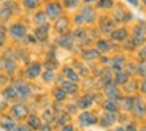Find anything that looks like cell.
I'll list each match as a JSON object with an SVG mask.
<instances>
[{
	"mask_svg": "<svg viewBox=\"0 0 146 131\" xmlns=\"http://www.w3.org/2000/svg\"><path fill=\"white\" fill-rule=\"evenodd\" d=\"M8 33H10V37L13 40H22V38L27 37V27L21 22H15L13 26H10Z\"/></svg>",
	"mask_w": 146,
	"mask_h": 131,
	"instance_id": "obj_1",
	"label": "cell"
},
{
	"mask_svg": "<svg viewBox=\"0 0 146 131\" xmlns=\"http://www.w3.org/2000/svg\"><path fill=\"white\" fill-rule=\"evenodd\" d=\"M13 85L18 90V101H22V100H27L32 96V90H30V85L24 81H16L13 82Z\"/></svg>",
	"mask_w": 146,
	"mask_h": 131,
	"instance_id": "obj_2",
	"label": "cell"
},
{
	"mask_svg": "<svg viewBox=\"0 0 146 131\" xmlns=\"http://www.w3.org/2000/svg\"><path fill=\"white\" fill-rule=\"evenodd\" d=\"M10 115L13 117L15 120H24V119H27V115H29V109H27L26 104L18 103V104H13V106H11Z\"/></svg>",
	"mask_w": 146,
	"mask_h": 131,
	"instance_id": "obj_3",
	"label": "cell"
},
{
	"mask_svg": "<svg viewBox=\"0 0 146 131\" xmlns=\"http://www.w3.org/2000/svg\"><path fill=\"white\" fill-rule=\"evenodd\" d=\"M44 13L49 19H57L62 16V7L57 3V2H48L46 8H44Z\"/></svg>",
	"mask_w": 146,
	"mask_h": 131,
	"instance_id": "obj_4",
	"label": "cell"
},
{
	"mask_svg": "<svg viewBox=\"0 0 146 131\" xmlns=\"http://www.w3.org/2000/svg\"><path fill=\"white\" fill-rule=\"evenodd\" d=\"M78 120H80L81 126H92V125H95L97 122H99V119H97V115H95V114L89 112V111H84V112L80 114Z\"/></svg>",
	"mask_w": 146,
	"mask_h": 131,
	"instance_id": "obj_5",
	"label": "cell"
},
{
	"mask_svg": "<svg viewBox=\"0 0 146 131\" xmlns=\"http://www.w3.org/2000/svg\"><path fill=\"white\" fill-rule=\"evenodd\" d=\"M0 128L5 131H16L18 123L11 115H2L0 117Z\"/></svg>",
	"mask_w": 146,
	"mask_h": 131,
	"instance_id": "obj_6",
	"label": "cell"
},
{
	"mask_svg": "<svg viewBox=\"0 0 146 131\" xmlns=\"http://www.w3.org/2000/svg\"><path fill=\"white\" fill-rule=\"evenodd\" d=\"M41 68H43V66H41V63H38V62L30 63V65L27 66L24 76H26L27 79H35V77H38L41 74Z\"/></svg>",
	"mask_w": 146,
	"mask_h": 131,
	"instance_id": "obj_7",
	"label": "cell"
},
{
	"mask_svg": "<svg viewBox=\"0 0 146 131\" xmlns=\"http://www.w3.org/2000/svg\"><path fill=\"white\" fill-rule=\"evenodd\" d=\"M54 29H56V32H57L59 35L68 33V29H70L68 19L67 18H57V21H56V24H54Z\"/></svg>",
	"mask_w": 146,
	"mask_h": 131,
	"instance_id": "obj_8",
	"label": "cell"
},
{
	"mask_svg": "<svg viewBox=\"0 0 146 131\" xmlns=\"http://www.w3.org/2000/svg\"><path fill=\"white\" fill-rule=\"evenodd\" d=\"M15 2H7V3H3L2 7H0V21H8V19L11 18V14H13V8L15 7Z\"/></svg>",
	"mask_w": 146,
	"mask_h": 131,
	"instance_id": "obj_9",
	"label": "cell"
},
{
	"mask_svg": "<svg viewBox=\"0 0 146 131\" xmlns=\"http://www.w3.org/2000/svg\"><path fill=\"white\" fill-rule=\"evenodd\" d=\"M117 120V112H108V111H105V114H103V117L100 119V125L105 128H110L111 125H114Z\"/></svg>",
	"mask_w": 146,
	"mask_h": 131,
	"instance_id": "obj_10",
	"label": "cell"
},
{
	"mask_svg": "<svg viewBox=\"0 0 146 131\" xmlns=\"http://www.w3.org/2000/svg\"><path fill=\"white\" fill-rule=\"evenodd\" d=\"M2 95H3L5 101H18V90H16V87L13 84L5 87L3 92H2Z\"/></svg>",
	"mask_w": 146,
	"mask_h": 131,
	"instance_id": "obj_11",
	"label": "cell"
},
{
	"mask_svg": "<svg viewBox=\"0 0 146 131\" xmlns=\"http://www.w3.org/2000/svg\"><path fill=\"white\" fill-rule=\"evenodd\" d=\"M80 14H81V18H83L84 24H92V22L95 21V11H94V8L89 7V5L81 10Z\"/></svg>",
	"mask_w": 146,
	"mask_h": 131,
	"instance_id": "obj_12",
	"label": "cell"
},
{
	"mask_svg": "<svg viewBox=\"0 0 146 131\" xmlns=\"http://www.w3.org/2000/svg\"><path fill=\"white\" fill-rule=\"evenodd\" d=\"M145 38H146V26L145 24H140V26H137L135 30H133V40H135V43L141 44L143 41H145Z\"/></svg>",
	"mask_w": 146,
	"mask_h": 131,
	"instance_id": "obj_13",
	"label": "cell"
},
{
	"mask_svg": "<svg viewBox=\"0 0 146 131\" xmlns=\"http://www.w3.org/2000/svg\"><path fill=\"white\" fill-rule=\"evenodd\" d=\"M114 27H116V22L113 21V19H106V18H103L102 21H100V30H102L103 33H113V30H114Z\"/></svg>",
	"mask_w": 146,
	"mask_h": 131,
	"instance_id": "obj_14",
	"label": "cell"
},
{
	"mask_svg": "<svg viewBox=\"0 0 146 131\" xmlns=\"http://www.w3.org/2000/svg\"><path fill=\"white\" fill-rule=\"evenodd\" d=\"M48 37H49V26H40V27H36V30H35V38L38 41H46L48 40Z\"/></svg>",
	"mask_w": 146,
	"mask_h": 131,
	"instance_id": "obj_15",
	"label": "cell"
},
{
	"mask_svg": "<svg viewBox=\"0 0 146 131\" xmlns=\"http://www.w3.org/2000/svg\"><path fill=\"white\" fill-rule=\"evenodd\" d=\"M27 125H29L30 130L38 131L43 123H41V120H40V117L38 115H35V114H29V115H27Z\"/></svg>",
	"mask_w": 146,
	"mask_h": 131,
	"instance_id": "obj_16",
	"label": "cell"
},
{
	"mask_svg": "<svg viewBox=\"0 0 146 131\" xmlns=\"http://www.w3.org/2000/svg\"><path fill=\"white\" fill-rule=\"evenodd\" d=\"M106 95H108V100H114V101L122 100V95L119 93V88H117L116 84H108V87H106Z\"/></svg>",
	"mask_w": 146,
	"mask_h": 131,
	"instance_id": "obj_17",
	"label": "cell"
},
{
	"mask_svg": "<svg viewBox=\"0 0 146 131\" xmlns=\"http://www.w3.org/2000/svg\"><path fill=\"white\" fill-rule=\"evenodd\" d=\"M59 46L65 47V49H72L73 43H75V38H73V35H68V33H65V35H60V38H59Z\"/></svg>",
	"mask_w": 146,
	"mask_h": 131,
	"instance_id": "obj_18",
	"label": "cell"
},
{
	"mask_svg": "<svg viewBox=\"0 0 146 131\" xmlns=\"http://www.w3.org/2000/svg\"><path fill=\"white\" fill-rule=\"evenodd\" d=\"M60 87L67 92V95H75L78 92V84H76V82H73V81H68V79L62 81Z\"/></svg>",
	"mask_w": 146,
	"mask_h": 131,
	"instance_id": "obj_19",
	"label": "cell"
},
{
	"mask_svg": "<svg viewBox=\"0 0 146 131\" xmlns=\"http://www.w3.org/2000/svg\"><path fill=\"white\" fill-rule=\"evenodd\" d=\"M92 103H94V96H92V95H84V96H81V98L78 100L80 109H84V111H88L92 106Z\"/></svg>",
	"mask_w": 146,
	"mask_h": 131,
	"instance_id": "obj_20",
	"label": "cell"
},
{
	"mask_svg": "<svg viewBox=\"0 0 146 131\" xmlns=\"http://www.w3.org/2000/svg\"><path fill=\"white\" fill-rule=\"evenodd\" d=\"M3 69L7 71L8 76H11V74H15L16 73V69H18V65H16L15 62V58H5V63H3Z\"/></svg>",
	"mask_w": 146,
	"mask_h": 131,
	"instance_id": "obj_21",
	"label": "cell"
},
{
	"mask_svg": "<svg viewBox=\"0 0 146 131\" xmlns=\"http://www.w3.org/2000/svg\"><path fill=\"white\" fill-rule=\"evenodd\" d=\"M83 57L86 62H94V60H97V58H100V52L95 49V47H92V49H86V51L83 52Z\"/></svg>",
	"mask_w": 146,
	"mask_h": 131,
	"instance_id": "obj_22",
	"label": "cell"
},
{
	"mask_svg": "<svg viewBox=\"0 0 146 131\" xmlns=\"http://www.w3.org/2000/svg\"><path fill=\"white\" fill-rule=\"evenodd\" d=\"M62 74H64V77H67L68 81H73V82H78V79H80V74L73 68H70V66H65L62 69Z\"/></svg>",
	"mask_w": 146,
	"mask_h": 131,
	"instance_id": "obj_23",
	"label": "cell"
},
{
	"mask_svg": "<svg viewBox=\"0 0 146 131\" xmlns=\"http://www.w3.org/2000/svg\"><path fill=\"white\" fill-rule=\"evenodd\" d=\"M127 37H129V33L125 29H114L113 33H111V38L114 41H124V40H127Z\"/></svg>",
	"mask_w": 146,
	"mask_h": 131,
	"instance_id": "obj_24",
	"label": "cell"
},
{
	"mask_svg": "<svg viewBox=\"0 0 146 131\" xmlns=\"http://www.w3.org/2000/svg\"><path fill=\"white\" fill-rule=\"evenodd\" d=\"M127 82H129V74L124 73L122 69H121V71H116V76H114V84L119 87V85H124V84H127Z\"/></svg>",
	"mask_w": 146,
	"mask_h": 131,
	"instance_id": "obj_25",
	"label": "cell"
},
{
	"mask_svg": "<svg viewBox=\"0 0 146 131\" xmlns=\"http://www.w3.org/2000/svg\"><path fill=\"white\" fill-rule=\"evenodd\" d=\"M95 49L99 52H110L111 49H113V44L108 43L106 40H99L97 41V46H95Z\"/></svg>",
	"mask_w": 146,
	"mask_h": 131,
	"instance_id": "obj_26",
	"label": "cell"
},
{
	"mask_svg": "<svg viewBox=\"0 0 146 131\" xmlns=\"http://www.w3.org/2000/svg\"><path fill=\"white\" fill-rule=\"evenodd\" d=\"M130 18V14L124 13L122 8H116L114 10V21H119V22H127V19Z\"/></svg>",
	"mask_w": 146,
	"mask_h": 131,
	"instance_id": "obj_27",
	"label": "cell"
},
{
	"mask_svg": "<svg viewBox=\"0 0 146 131\" xmlns=\"http://www.w3.org/2000/svg\"><path fill=\"white\" fill-rule=\"evenodd\" d=\"M110 63H111V66H113L116 71H121L122 66H124V63H125V60H124L122 55H117V57H114L113 60H110Z\"/></svg>",
	"mask_w": 146,
	"mask_h": 131,
	"instance_id": "obj_28",
	"label": "cell"
},
{
	"mask_svg": "<svg viewBox=\"0 0 146 131\" xmlns=\"http://www.w3.org/2000/svg\"><path fill=\"white\" fill-rule=\"evenodd\" d=\"M33 21H35L36 27H40V26H46V24H48V16H46V13H43V11L36 13L35 18H33Z\"/></svg>",
	"mask_w": 146,
	"mask_h": 131,
	"instance_id": "obj_29",
	"label": "cell"
},
{
	"mask_svg": "<svg viewBox=\"0 0 146 131\" xmlns=\"http://www.w3.org/2000/svg\"><path fill=\"white\" fill-rule=\"evenodd\" d=\"M103 107H105V111H108V112H117V111H119L117 101H114V100H106V101L103 103Z\"/></svg>",
	"mask_w": 146,
	"mask_h": 131,
	"instance_id": "obj_30",
	"label": "cell"
},
{
	"mask_svg": "<svg viewBox=\"0 0 146 131\" xmlns=\"http://www.w3.org/2000/svg\"><path fill=\"white\" fill-rule=\"evenodd\" d=\"M56 122H57V125L59 126H64V125H67L70 122V115H68V112H60L57 117L54 119Z\"/></svg>",
	"mask_w": 146,
	"mask_h": 131,
	"instance_id": "obj_31",
	"label": "cell"
},
{
	"mask_svg": "<svg viewBox=\"0 0 146 131\" xmlns=\"http://www.w3.org/2000/svg\"><path fill=\"white\" fill-rule=\"evenodd\" d=\"M65 98H67V92L59 85V87L54 90V100H56V101H64Z\"/></svg>",
	"mask_w": 146,
	"mask_h": 131,
	"instance_id": "obj_32",
	"label": "cell"
},
{
	"mask_svg": "<svg viewBox=\"0 0 146 131\" xmlns=\"http://www.w3.org/2000/svg\"><path fill=\"white\" fill-rule=\"evenodd\" d=\"M113 7H114L113 0H97V8H100V10H110Z\"/></svg>",
	"mask_w": 146,
	"mask_h": 131,
	"instance_id": "obj_33",
	"label": "cell"
},
{
	"mask_svg": "<svg viewBox=\"0 0 146 131\" xmlns=\"http://www.w3.org/2000/svg\"><path fill=\"white\" fill-rule=\"evenodd\" d=\"M43 119H44V122H46V123H51V122L56 119L54 111H52L51 107H46V109H44V114H43Z\"/></svg>",
	"mask_w": 146,
	"mask_h": 131,
	"instance_id": "obj_34",
	"label": "cell"
},
{
	"mask_svg": "<svg viewBox=\"0 0 146 131\" xmlns=\"http://www.w3.org/2000/svg\"><path fill=\"white\" fill-rule=\"evenodd\" d=\"M22 3H24L26 10H35L40 5V0H22Z\"/></svg>",
	"mask_w": 146,
	"mask_h": 131,
	"instance_id": "obj_35",
	"label": "cell"
},
{
	"mask_svg": "<svg viewBox=\"0 0 146 131\" xmlns=\"http://www.w3.org/2000/svg\"><path fill=\"white\" fill-rule=\"evenodd\" d=\"M41 76H43V81H44V82H51V81L56 79L54 69H46V71H43V73H41Z\"/></svg>",
	"mask_w": 146,
	"mask_h": 131,
	"instance_id": "obj_36",
	"label": "cell"
},
{
	"mask_svg": "<svg viewBox=\"0 0 146 131\" xmlns=\"http://www.w3.org/2000/svg\"><path fill=\"white\" fill-rule=\"evenodd\" d=\"M62 3L65 8H68V10H73V8H76L78 5H80V0H62Z\"/></svg>",
	"mask_w": 146,
	"mask_h": 131,
	"instance_id": "obj_37",
	"label": "cell"
},
{
	"mask_svg": "<svg viewBox=\"0 0 146 131\" xmlns=\"http://www.w3.org/2000/svg\"><path fill=\"white\" fill-rule=\"evenodd\" d=\"M138 73L141 74V76H146V62H141L138 66Z\"/></svg>",
	"mask_w": 146,
	"mask_h": 131,
	"instance_id": "obj_38",
	"label": "cell"
},
{
	"mask_svg": "<svg viewBox=\"0 0 146 131\" xmlns=\"http://www.w3.org/2000/svg\"><path fill=\"white\" fill-rule=\"evenodd\" d=\"M5 38H7V35H5V30L0 27V47H3L5 44Z\"/></svg>",
	"mask_w": 146,
	"mask_h": 131,
	"instance_id": "obj_39",
	"label": "cell"
},
{
	"mask_svg": "<svg viewBox=\"0 0 146 131\" xmlns=\"http://www.w3.org/2000/svg\"><path fill=\"white\" fill-rule=\"evenodd\" d=\"M44 65H46L48 69H56V68H57V62H56V60H52V62H49V60H48Z\"/></svg>",
	"mask_w": 146,
	"mask_h": 131,
	"instance_id": "obj_40",
	"label": "cell"
},
{
	"mask_svg": "<svg viewBox=\"0 0 146 131\" xmlns=\"http://www.w3.org/2000/svg\"><path fill=\"white\" fill-rule=\"evenodd\" d=\"M40 131H52V126H51V123H46V122H44V123L41 125Z\"/></svg>",
	"mask_w": 146,
	"mask_h": 131,
	"instance_id": "obj_41",
	"label": "cell"
},
{
	"mask_svg": "<svg viewBox=\"0 0 146 131\" xmlns=\"http://www.w3.org/2000/svg\"><path fill=\"white\" fill-rule=\"evenodd\" d=\"M16 131H32V130L29 128V125H26V126H24V125H18Z\"/></svg>",
	"mask_w": 146,
	"mask_h": 131,
	"instance_id": "obj_42",
	"label": "cell"
},
{
	"mask_svg": "<svg viewBox=\"0 0 146 131\" xmlns=\"http://www.w3.org/2000/svg\"><path fill=\"white\" fill-rule=\"evenodd\" d=\"M60 131H75V128H73L72 125L67 123V125H64V126H62V130H60Z\"/></svg>",
	"mask_w": 146,
	"mask_h": 131,
	"instance_id": "obj_43",
	"label": "cell"
},
{
	"mask_svg": "<svg viewBox=\"0 0 146 131\" xmlns=\"http://www.w3.org/2000/svg\"><path fill=\"white\" fill-rule=\"evenodd\" d=\"M5 82H7V76L0 73V87H3V85H5Z\"/></svg>",
	"mask_w": 146,
	"mask_h": 131,
	"instance_id": "obj_44",
	"label": "cell"
},
{
	"mask_svg": "<svg viewBox=\"0 0 146 131\" xmlns=\"http://www.w3.org/2000/svg\"><path fill=\"white\" fill-rule=\"evenodd\" d=\"M140 92L146 93V81H143V82H141V85H140Z\"/></svg>",
	"mask_w": 146,
	"mask_h": 131,
	"instance_id": "obj_45",
	"label": "cell"
},
{
	"mask_svg": "<svg viewBox=\"0 0 146 131\" xmlns=\"http://www.w3.org/2000/svg\"><path fill=\"white\" fill-rule=\"evenodd\" d=\"M129 3H132L133 5V7H137V5H138V0H127Z\"/></svg>",
	"mask_w": 146,
	"mask_h": 131,
	"instance_id": "obj_46",
	"label": "cell"
},
{
	"mask_svg": "<svg viewBox=\"0 0 146 131\" xmlns=\"http://www.w3.org/2000/svg\"><path fill=\"white\" fill-rule=\"evenodd\" d=\"M3 63H5V58L0 57V69H3Z\"/></svg>",
	"mask_w": 146,
	"mask_h": 131,
	"instance_id": "obj_47",
	"label": "cell"
},
{
	"mask_svg": "<svg viewBox=\"0 0 146 131\" xmlns=\"http://www.w3.org/2000/svg\"><path fill=\"white\" fill-rule=\"evenodd\" d=\"M84 2H88V3H91V2H95V0H84Z\"/></svg>",
	"mask_w": 146,
	"mask_h": 131,
	"instance_id": "obj_48",
	"label": "cell"
},
{
	"mask_svg": "<svg viewBox=\"0 0 146 131\" xmlns=\"http://www.w3.org/2000/svg\"><path fill=\"white\" fill-rule=\"evenodd\" d=\"M141 131H146V128H143V130H141Z\"/></svg>",
	"mask_w": 146,
	"mask_h": 131,
	"instance_id": "obj_49",
	"label": "cell"
},
{
	"mask_svg": "<svg viewBox=\"0 0 146 131\" xmlns=\"http://www.w3.org/2000/svg\"><path fill=\"white\" fill-rule=\"evenodd\" d=\"M143 2H145V5H146V0H143Z\"/></svg>",
	"mask_w": 146,
	"mask_h": 131,
	"instance_id": "obj_50",
	"label": "cell"
},
{
	"mask_svg": "<svg viewBox=\"0 0 146 131\" xmlns=\"http://www.w3.org/2000/svg\"><path fill=\"white\" fill-rule=\"evenodd\" d=\"M0 2H2V0H0Z\"/></svg>",
	"mask_w": 146,
	"mask_h": 131,
	"instance_id": "obj_51",
	"label": "cell"
}]
</instances>
